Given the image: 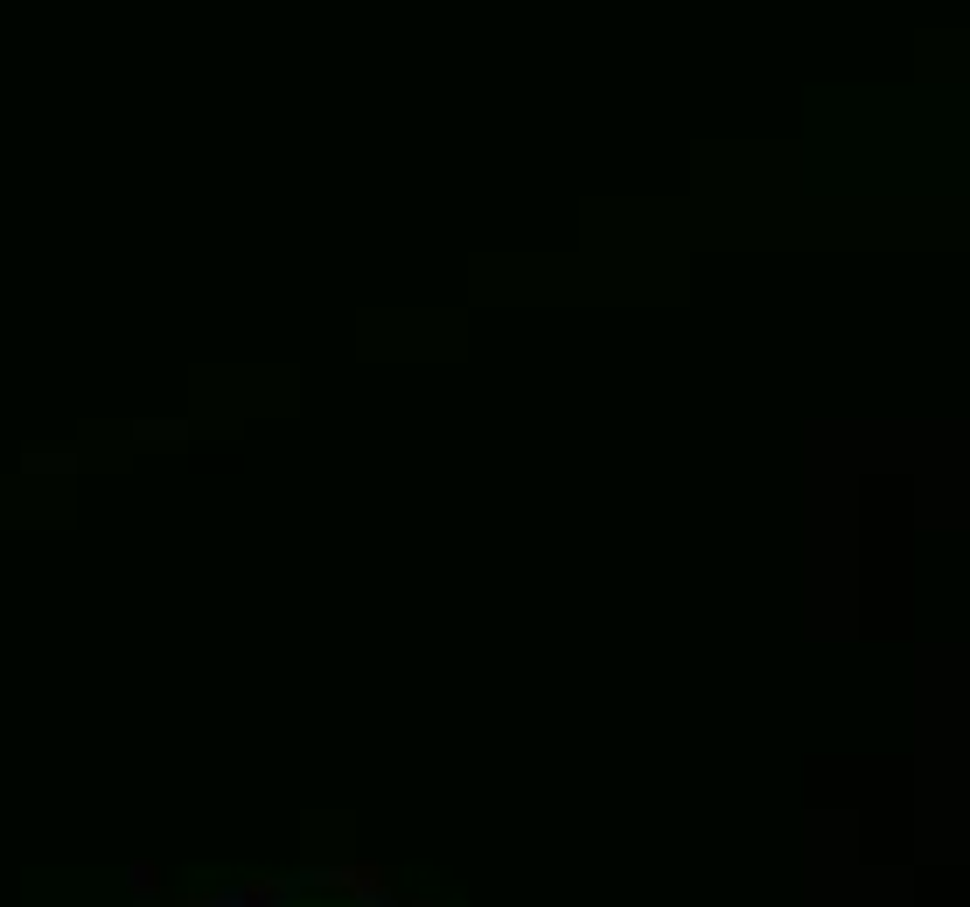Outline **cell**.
<instances>
[{
  "label": "cell",
  "instance_id": "6da1fadb",
  "mask_svg": "<svg viewBox=\"0 0 970 907\" xmlns=\"http://www.w3.org/2000/svg\"><path fill=\"white\" fill-rule=\"evenodd\" d=\"M224 907H286V879H258V887L224 894Z\"/></svg>",
  "mask_w": 970,
  "mask_h": 907
},
{
  "label": "cell",
  "instance_id": "7a4b0ae2",
  "mask_svg": "<svg viewBox=\"0 0 970 907\" xmlns=\"http://www.w3.org/2000/svg\"><path fill=\"white\" fill-rule=\"evenodd\" d=\"M126 887H134V900H140V907H161V894H154L161 879H154V866H147V859H140L134 873H126Z\"/></svg>",
  "mask_w": 970,
  "mask_h": 907
},
{
  "label": "cell",
  "instance_id": "3957f363",
  "mask_svg": "<svg viewBox=\"0 0 970 907\" xmlns=\"http://www.w3.org/2000/svg\"><path fill=\"white\" fill-rule=\"evenodd\" d=\"M161 907H224V894H209V900H161Z\"/></svg>",
  "mask_w": 970,
  "mask_h": 907
}]
</instances>
